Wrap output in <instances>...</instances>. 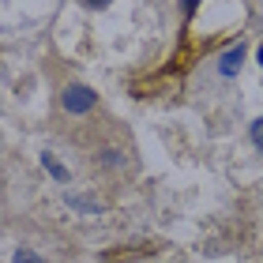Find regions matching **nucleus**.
<instances>
[{"mask_svg": "<svg viewBox=\"0 0 263 263\" xmlns=\"http://www.w3.org/2000/svg\"><path fill=\"white\" fill-rule=\"evenodd\" d=\"M42 162H45V170H49V177H57V181H68V170L53 158V154H42Z\"/></svg>", "mask_w": 263, "mask_h": 263, "instance_id": "3", "label": "nucleus"}, {"mask_svg": "<svg viewBox=\"0 0 263 263\" xmlns=\"http://www.w3.org/2000/svg\"><path fill=\"white\" fill-rule=\"evenodd\" d=\"M252 143H256V147L263 151V117H259V121L252 124Z\"/></svg>", "mask_w": 263, "mask_h": 263, "instance_id": "5", "label": "nucleus"}, {"mask_svg": "<svg viewBox=\"0 0 263 263\" xmlns=\"http://www.w3.org/2000/svg\"><path fill=\"white\" fill-rule=\"evenodd\" d=\"M15 263H45V259L34 256V252H27V248H19V252H15Z\"/></svg>", "mask_w": 263, "mask_h": 263, "instance_id": "4", "label": "nucleus"}, {"mask_svg": "<svg viewBox=\"0 0 263 263\" xmlns=\"http://www.w3.org/2000/svg\"><path fill=\"white\" fill-rule=\"evenodd\" d=\"M64 109L68 113H87L90 109V105H94V90L90 87H83V83H71V87L64 90Z\"/></svg>", "mask_w": 263, "mask_h": 263, "instance_id": "1", "label": "nucleus"}, {"mask_svg": "<svg viewBox=\"0 0 263 263\" xmlns=\"http://www.w3.org/2000/svg\"><path fill=\"white\" fill-rule=\"evenodd\" d=\"M241 64H245V42H237L233 49H226V53H222V61H218V71H222L226 79H233L237 71H241Z\"/></svg>", "mask_w": 263, "mask_h": 263, "instance_id": "2", "label": "nucleus"}, {"mask_svg": "<svg viewBox=\"0 0 263 263\" xmlns=\"http://www.w3.org/2000/svg\"><path fill=\"white\" fill-rule=\"evenodd\" d=\"M87 8H98L102 11V8H109V0H87Z\"/></svg>", "mask_w": 263, "mask_h": 263, "instance_id": "6", "label": "nucleus"}, {"mask_svg": "<svg viewBox=\"0 0 263 263\" xmlns=\"http://www.w3.org/2000/svg\"><path fill=\"white\" fill-rule=\"evenodd\" d=\"M259 64H263V49H259Z\"/></svg>", "mask_w": 263, "mask_h": 263, "instance_id": "7", "label": "nucleus"}]
</instances>
